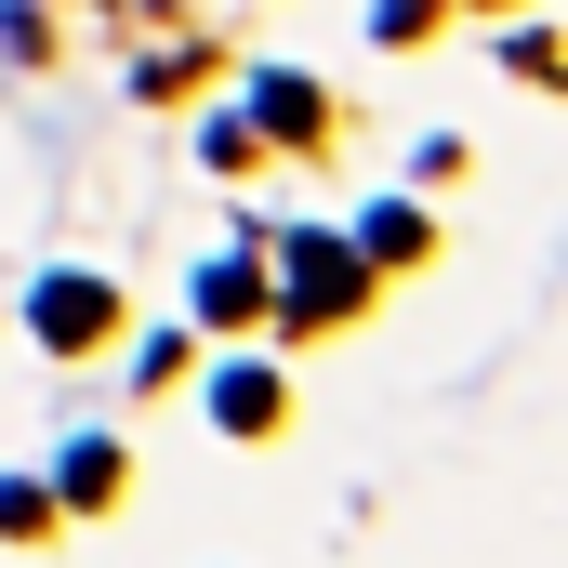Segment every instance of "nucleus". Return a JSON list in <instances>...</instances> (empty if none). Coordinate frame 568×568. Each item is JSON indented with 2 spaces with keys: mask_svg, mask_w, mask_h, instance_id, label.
<instances>
[{
  "mask_svg": "<svg viewBox=\"0 0 568 568\" xmlns=\"http://www.w3.org/2000/svg\"><path fill=\"white\" fill-rule=\"evenodd\" d=\"M357 291H371V278H357L344 239H291V291H278L291 317H357Z\"/></svg>",
  "mask_w": 568,
  "mask_h": 568,
  "instance_id": "f257e3e1",
  "label": "nucleus"
},
{
  "mask_svg": "<svg viewBox=\"0 0 568 568\" xmlns=\"http://www.w3.org/2000/svg\"><path fill=\"white\" fill-rule=\"evenodd\" d=\"M27 317H40V344H106V331H120V291L67 265V278H40V304H27Z\"/></svg>",
  "mask_w": 568,
  "mask_h": 568,
  "instance_id": "f03ea898",
  "label": "nucleus"
},
{
  "mask_svg": "<svg viewBox=\"0 0 568 568\" xmlns=\"http://www.w3.org/2000/svg\"><path fill=\"white\" fill-rule=\"evenodd\" d=\"M265 304H278L265 265H212V278H199V317H212V331H239V317H265Z\"/></svg>",
  "mask_w": 568,
  "mask_h": 568,
  "instance_id": "7ed1b4c3",
  "label": "nucleus"
},
{
  "mask_svg": "<svg viewBox=\"0 0 568 568\" xmlns=\"http://www.w3.org/2000/svg\"><path fill=\"white\" fill-rule=\"evenodd\" d=\"M212 424H225V436H265V424H278V371H225V384H212Z\"/></svg>",
  "mask_w": 568,
  "mask_h": 568,
  "instance_id": "20e7f679",
  "label": "nucleus"
},
{
  "mask_svg": "<svg viewBox=\"0 0 568 568\" xmlns=\"http://www.w3.org/2000/svg\"><path fill=\"white\" fill-rule=\"evenodd\" d=\"M106 489H120V449H106V436L67 449V489H53V503H106Z\"/></svg>",
  "mask_w": 568,
  "mask_h": 568,
  "instance_id": "39448f33",
  "label": "nucleus"
},
{
  "mask_svg": "<svg viewBox=\"0 0 568 568\" xmlns=\"http://www.w3.org/2000/svg\"><path fill=\"white\" fill-rule=\"evenodd\" d=\"M53 529V489H27V476H0V542H40Z\"/></svg>",
  "mask_w": 568,
  "mask_h": 568,
  "instance_id": "423d86ee",
  "label": "nucleus"
}]
</instances>
